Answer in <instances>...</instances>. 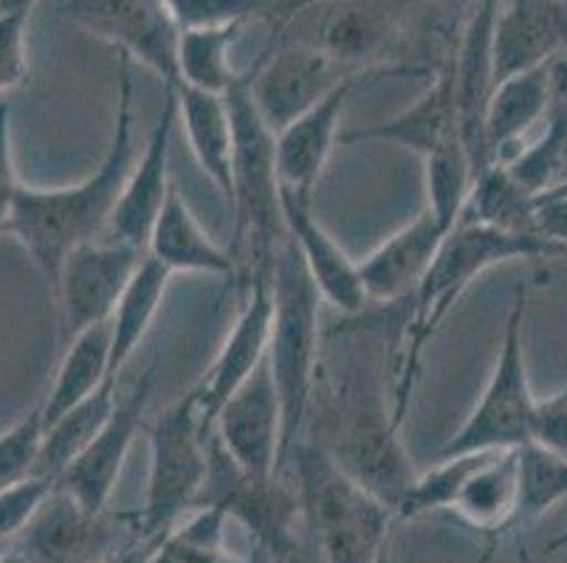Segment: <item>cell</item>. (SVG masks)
<instances>
[{
	"label": "cell",
	"instance_id": "cell-1",
	"mask_svg": "<svg viewBox=\"0 0 567 563\" xmlns=\"http://www.w3.org/2000/svg\"><path fill=\"white\" fill-rule=\"evenodd\" d=\"M131 62L127 54H118L116 116H113L111 142H107L100 167L71 186H56V189L20 186L7 234H12L29 251L34 268L49 288V296H54L60 271L76 248L107 234L113 209L136 164Z\"/></svg>",
	"mask_w": 567,
	"mask_h": 563
},
{
	"label": "cell",
	"instance_id": "cell-2",
	"mask_svg": "<svg viewBox=\"0 0 567 563\" xmlns=\"http://www.w3.org/2000/svg\"><path fill=\"white\" fill-rule=\"evenodd\" d=\"M545 257H567V248L543 234H517V231H503L483 223H457L446 234L424 282L406 302H401L406 304L404 319L390 347L393 415L399 426L410 411L426 344L435 338L441 324L461 302L463 293L472 288L474 279L503 262L545 260Z\"/></svg>",
	"mask_w": 567,
	"mask_h": 563
},
{
	"label": "cell",
	"instance_id": "cell-3",
	"mask_svg": "<svg viewBox=\"0 0 567 563\" xmlns=\"http://www.w3.org/2000/svg\"><path fill=\"white\" fill-rule=\"evenodd\" d=\"M271 288H275V322H271L266 361L282 406V477L293 448L302 442V431L311 415L319 380V341H322L319 330L322 296L288 234L277 248Z\"/></svg>",
	"mask_w": 567,
	"mask_h": 563
},
{
	"label": "cell",
	"instance_id": "cell-4",
	"mask_svg": "<svg viewBox=\"0 0 567 563\" xmlns=\"http://www.w3.org/2000/svg\"><path fill=\"white\" fill-rule=\"evenodd\" d=\"M328 397V440L319 446L350 479L395 513L417 471L401 446V426L395 423L393 409H386L375 372L353 364V372Z\"/></svg>",
	"mask_w": 567,
	"mask_h": 563
},
{
	"label": "cell",
	"instance_id": "cell-5",
	"mask_svg": "<svg viewBox=\"0 0 567 563\" xmlns=\"http://www.w3.org/2000/svg\"><path fill=\"white\" fill-rule=\"evenodd\" d=\"M288 465L297 473L302 513L317 535L322 561L384 563L393 508L350 479L319 442L302 440Z\"/></svg>",
	"mask_w": 567,
	"mask_h": 563
},
{
	"label": "cell",
	"instance_id": "cell-6",
	"mask_svg": "<svg viewBox=\"0 0 567 563\" xmlns=\"http://www.w3.org/2000/svg\"><path fill=\"white\" fill-rule=\"evenodd\" d=\"M235 133L231 178H235V246L231 257L240 262V251L249 248V273L275 271L277 248L286 240L280 209V175H277V133L260 116L251 96V69L224 96Z\"/></svg>",
	"mask_w": 567,
	"mask_h": 563
},
{
	"label": "cell",
	"instance_id": "cell-7",
	"mask_svg": "<svg viewBox=\"0 0 567 563\" xmlns=\"http://www.w3.org/2000/svg\"><path fill=\"white\" fill-rule=\"evenodd\" d=\"M209 440L213 428L200 415L198 389L169 403L153 423L147 434V490L142 510H136L142 535L162 539L198 508L209 477Z\"/></svg>",
	"mask_w": 567,
	"mask_h": 563
},
{
	"label": "cell",
	"instance_id": "cell-8",
	"mask_svg": "<svg viewBox=\"0 0 567 563\" xmlns=\"http://www.w3.org/2000/svg\"><path fill=\"white\" fill-rule=\"evenodd\" d=\"M528 304V285H517L486 389H483L481 400L466 417V423L443 442L435 459L457 457V453L508 451V448H523L525 442H530L536 397L528 380L523 338Z\"/></svg>",
	"mask_w": 567,
	"mask_h": 563
},
{
	"label": "cell",
	"instance_id": "cell-9",
	"mask_svg": "<svg viewBox=\"0 0 567 563\" xmlns=\"http://www.w3.org/2000/svg\"><path fill=\"white\" fill-rule=\"evenodd\" d=\"M69 23L91 38L111 43L162 80L164 87L182 85L178 40L182 25L164 0H65L60 7Z\"/></svg>",
	"mask_w": 567,
	"mask_h": 563
},
{
	"label": "cell",
	"instance_id": "cell-10",
	"mask_svg": "<svg viewBox=\"0 0 567 563\" xmlns=\"http://www.w3.org/2000/svg\"><path fill=\"white\" fill-rule=\"evenodd\" d=\"M142 539L136 513H87L54 484L14 550L29 563H100Z\"/></svg>",
	"mask_w": 567,
	"mask_h": 563
},
{
	"label": "cell",
	"instance_id": "cell-11",
	"mask_svg": "<svg viewBox=\"0 0 567 563\" xmlns=\"http://www.w3.org/2000/svg\"><path fill=\"white\" fill-rule=\"evenodd\" d=\"M142 260L144 251L113 237H100L76 248L65 260L51 296L60 310V347L87 327L111 322L113 310Z\"/></svg>",
	"mask_w": 567,
	"mask_h": 563
},
{
	"label": "cell",
	"instance_id": "cell-12",
	"mask_svg": "<svg viewBox=\"0 0 567 563\" xmlns=\"http://www.w3.org/2000/svg\"><path fill=\"white\" fill-rule=\"evenodd\" d=\"M430 69L417 65H379V69L355 71L348 74L324 100H319L311 111L293 118L277 133V175L280 186L297 195L313 198V189L319 184V175L331 161L333 147L342 138V118L348 111V102L359 87L373 85L381 76H401V74H426ZM432 74V71H430Z\"/></svg>",
	"mask_w": 567,
	"mask_h": 563
},
{
	"label": "cell",
	"instance_id": "cell-13",
	"mask_svg": "<svg viewBox=\"0 0 567 563\" xmlns=\"http://www.w3.org/2000/svg\"><path fill=\"white\" fill-rule=\"evenodd\" d=\"M348 74L355 71H344L322 45H277L271 38L251 65V96L268 127L280 133L324 100Z\"/></svg>",
	"mask_w": 567,
	"mask_h": 563
},
{
	"label": "cell",
	"instance_id": "cell-14",
	"mask_svg": "<svg viewBox=\"0 0 567 563\" xmlns=\"http://www.w3.org/2000/svg\"><path fill=\"white\" fill-rule=\"evenodd\" d=\"M153 384H156V366H147L131 395L116 403V409L107 417L102 431L56 479V488L65 490L87 513H105L111 504L113 490L125 471L138 428H142L147 406H151Z\"/></svg>",
	"mask_w": 567,
	"mask_h": 563
},
{
	"label": "cell",
	"instance_id": "cell-15",
	"mask_svg": "<svg viewBox=\"0 0 567 563\" xmlns=\"http://www.w3.org/2000/svg\"><path fill=\"white\" fill-rule=\"evenodd\" d=\"M275 273V271H271ZM271 273L255 271L244 282V304L231 324L229 335L220 344L213 366L204 375L198 389L200 415L209 428H215L220 406L235 395L246 380L260 369L268 355L271 341V322H275V288Z\"/></svg>",
	"mask_w": 567,
	"mask_h": 563
},
{
	"label": "cell",
	"instance_id": "cell-16",
	"mask_svg": "<svg viewBox=\"0 0 567 563\" xmlns=\"http://www.w3.org/2000/svg\"><path fill=\"white\" fill-rule=\"evenodd\" d=\"M213 431L246 477L257 482L280 477L282 406L268 361L220 406Z\"/></svg>",
	"mask_w": 567,
	"mask_h": 563
},
{
	"label": "cell",
	"instance_id": "cell-17",
	"mask_svg": "<svg viewBox=\"0 0 567 563\" xmlns=\"http://www.w3.org/2000/svg\"><path fill=\"white\" fill-rule=\"evenodd\" d=\"M178 124V93L175 87H164L162 113L153 124L151 138L144 144V153L133 164L131 175L125 180L122 198L113 209L107 237L127 246L138 248L147 254V240L158 220L164 200L169 195V149H173V133Z\"/></svg>",
	"mask_w": 567,
	"mask_h": 563
},
{
	"label": "cell",
	"instance_id": "cell-18",
	"mask_svg": "<svg viewBox=\"0 0 567 563\" xmlns=\"http://www.w3.org/2000/svg\"><path fill=\"white\" fill-rule=\"evenodd\" d=\"M313 198L297 195L280 186V209L288 240L293 242L308 277L313 279L322 302L333 304L344 316H359L370 302L364 291L359 262L337 242V237L324 229L313 215Z\"/></svg>",
	"mask_w": 567,
	"mask_h": 563
},
{
	"label": "cell",
	"instance_id": "cell-19",
	"mask_svg": "<svg viewBox=\"0 0 567 563\" xmlns=\"http://www.w3.org/2000/svg\"><path fill=\"white\" fill-rule=\"evenodd\" d=\"M452 229L437 220L430 209H421L410 223L386 237L362 262L364 291L370 302L401 304L417 291Z\"/></svg>",
	"mask_w": 567,
	"mask_h": 563
},
{
	"label": "cell",
	"instance_id": "cell-20",
	"mask_svg": "<svg viewBox=\"0 0 567 563\" xmlns=\"http://www.w3.org/2000/svg\"><path fill=\"white\" fill-rule=\"evenodd\" d=\"M567 45L565 0H499L494 23V85L554 60Z\"/></svg>",
	"mask_w": 567,
	"mask_h": 563
},
{
	"label": "cell",
	"instance_id": "cell-21",
	"mask_svg": "<svg viewBox=\"0 0 567 563\" xmlns=\"http://www.w3.org/2000/svg\"><path fill=\"white\" fill-rule=\"evenodd\" d=\"M457 138H461V124H457L455 80H452L450 60H446L435 71V80L430 82V87L410 107L384 118V122L370 124V127H355V131L342 133L339 144H344V147L364 142L395 144V147L412 149L421 158H426V155L437 153Z\"/></svg>",
	"mask_w": 567,
	"mask_h": 563
},
{
	"label": "cell",
	"instance_id": "cell-22",
	"mask_svg": "<svg viewBox=\"0 0 567 563\" xmlns=\"http://www.w3.org/2000/svg\"><path fill=\"white\" fill-rule=\"evenodd\" d=\"M514 508H517V448L508 451H483L477 465L461 484L450 513L466 526L477 530L486 541L483 557L488 563L497 552L499 541L508 539Z\"/></svg>",
	"mask_w": 567,
	"mask_h": 563
},
{
	"label": "cell",
	"instance_id": "cell-23",
	"mask_svg": "<svg viewBox=\"0 0 567 563\" xmlns=\"http://www.w3.org/2000/svg\"><path fill=\"white\" fill-rule=\"evenodd\" d=\"M554 111L550 62L497 82L486 111V144L494 164H508L525 147V136Z\"/></svg>",
	"mask_w": 567,
	"mask_h": 563
},
{
	"label": "cell",
	"instance_id": "cell-24",
	"mask_svg": "<svg viewBox=\"0 0 567 563\" xmlns=\"http://www.w3.org/2000/svg\"><path fill=\"white\" fill-rule=\"evenodd\" d=\"M147 254L173 273H213V277H237V262L231 251L220 248L206 234L198 217L184 200L178 184L169 186L158 220L147 240Z\"/></svg>",
	"mask_w": 567,
	"mask_h": 563
},
{
	"label": "cell",
	"instance_id": "cell-25",
	"mask_svg": "<svg viewBox=\"0 0 567 563\" xmlns=\"http://www.w3.org/2000/svg\"><path fill=\"white\" fill-rule=\"evenodd\" d=\"M175 93H178V124L187 133L195 161L231 209V200H235V178H231L235 133H231L226 100L218 93H206L187 85L175 87Z\"/></svg>",
	"mask_w": 567,
	"mask_h": 563
},
{
	"label": "cell",
	"instance_id": "cell-26",
	"mask_svg": "<svg viewBox=\"0 0 567 563\" xmlns=\"http://www.w3.org/2000/svg\"><path fill=\"white\" fill-rule=\"evenodd\" d=\"M399 31V12L384 0H348L328 14L322 25V49L344 71H368Z\"/></svg>",
	"mask_w": 567,
	"mask_h": 563
},
{
	"label": "cell",
	"instance_id": "cell-27",
	"mask_svg": "<svg viewBox=\"0 0 567 563\" xmlns=\"http://www.w3.org/2000/svg\"><path fill=\"white\" fill-rule=\"evenodd\" d=\"M111 375V322L87 327L63 347V358L56 366L51 389L45 395L43 420L45 428L56 423L65 411L80 406L85 397L94 395Z\"/></svg>",
	"mask_w": 567,
	"mask_h": 563
},
{
	"label": "cell",
	"instance_id": "cell-28",
	"mask_svg": "<svg viewBox=\"0 0 567 563\" xmlns=\"http://www.w3.org/2000/svg\"><path fill=\"white\" fill-rule=\"evenodd\" d=\"M173 271L153 260L151 254H144L142 265L136 268L133 279L127 282L125 293L118 299L116 310L111 316V375L118 378L122 369L131 364L133 353L138 350L147 333H151L153 322H156L158 310H162L164 296H167V285Z\"/></svg>",
	"mask_w": 567,
	"mask_h": 563
},
{
	"label": "cell",
	"instance_id": "cell-29",
	"mask_svg": "<svg viewBox=\"0 0 567 563\" xmlns=\"http://www.w3.org/2000/svg\"><path fill=\"white\" fill-rule=\"evenodd\" d=\"M536 209H539V198L519 186L505 164H492L474 178L457 223H483L503 231H517V234H539Z\"/></svg>",
	"mask_w": 567,
	"mask_h": 563
},
{
	"label": "cell",
	"instance_id": "cell-30",
	"mask_svg": "<svg viewBox=\"0 0 567 563\" xmlns=\"http://www.w3.org/2000/svg\"><path fill=\"white\" fill-rule=\"evenodd\" d=\"M116 389L118 378H107L100 389L91 397L74 406L71 411H65L56 423H51L45 428V442L43 451H40L38 462V477L51 479L56 482L60 473L80 457L87 448V442L94 440L96 434L102 431V426L107 423V417L116 409Z\"/></svg>",
	"mask_w": 567,
	"mask_h": 563
},
{
	"label": "cell",
	"instance_id": "cell-31",
	"mask_svg": "<svg viewBox=\"0 0 567 563\" xmlns=\"http://www.w3.org/2000/svg\"><path fill=\"white\" fill-rule=\"evenodd\" d=\"M244 29V23L182 29V40H178L182 85L226 96L229 87L240 80V71H235L231 65V49L240 40Z\"/></svg>",
	"mask_w": 567,
	"mask_h": 563
},
{
	"label": "cell",
	"instance_id": "cell-32",
	"mask_svg": "<svg viewBox=\"0 0 567 563\" xmlns=\"http://www.w3.org/2000/svg\"><path fill=\"white\" fill-rule=\"evenodd\" d=\"M567 499V459L545 451L536 442L517 448V508L508 535L523 533L550 508Z\"/></svg>",
	"mask_w": 567,
	"mask_h": 563
},
{
	"label": "cell",
	"instance_id": "cell-33",
	"mask_svg": "<svg viewBox=\"0 0 567 563\" xmlns=\"http://www.w3.org/2000/svg\"><path fill=\"white\" fill-rule=\"evenodd\" d=\"M229 515L215 504H200L173 526L147 563H251L226 546Z\"/></svg>",
	"mask_w": 567,
	"mask_h": 563
},
{
	"label": "cell",
	"instance_id": "cell-34",
	"mask_svg": "<svg viewBox=\"0 0 567 563\" xmlns=\"http://www.w3.org/2000/svg\"><path fill=\"white\" fill-rule=\"evenodd\" d=\"M424 184H426V209L441 220L446 229H455L463 215L468 192L474 186V164L466 144H446L437 153L424 158Z\"/></svg>",
	"mask_w": 567,
	"mask_h": 563
},
{
	"label": "cell",
	"instance_id": "cell-35",
	"mask_svg": "<svg viewBox=\"0 0 567 563\" xmlns=\"http://www.w3.org/2000/svg\"><path fill=\"white\" fill-rule=\"evenodd\" d=\"M182 29L229 25L268 20L275 29H286L302 14V0H164Z\"/></svg>",
	"mask_w": 567,
	"mask_h": 563
},
{
	"label": "cell",
	"instance_id": "cell-36",
	"mask_svg": "<svg viewBox=\"0 0 567 563\" xmlns=\"http://www.w3.org/2000/svg\"><path fill=\"white\" fill-rule=\"evenodd\" d=\"M477 459H481V453H457V457L435 459L430 471L417 473L412 488L406 490L404 502L395 510V519L406 521L430 513H450L457 490L466 482Z\"/></svg>",
	"mask_w": 567,
	"mask_h": 563
},
{
	"label": "cell",
	"instance_id": "cell-37",
	"mask_svg": "<svg viewBox=\"0 0 567 563\" xmlns=\"http://www.w3.org/2000/svg\"><path fill=\"white\" fill-rule=\"evenodd\" d=\"M45 442L43 406L25 411L7 431H0V490L38 477L40 451Z\"/></svg>",
	"mask_w": 567,
	"mask_h": 563
},
{
	"label": "cell",
	"instance_id": "cell-38",
	"mask_svg": "<svg viewBox=\"0 0 567 563\" xmlns=\"http://www.w3.org/2000/svg\"><path fill=\"white\" fill-rule=\"evenodd\" d=\"M29 18L32 12L0 14V93L23 85L29 76Z\"/></svg>",
	"mask_w": 567,
	"mask_h": 563
},
{
	"label": "cell",
	"instance_id": "cell-39",
	"mask_svg": "<svg viewBox=\"0 0 567 563\" xmlns=\"http://www.w3.org/2000/svg\"><path fill=\"white\" fill-rule=\"evenodd\" d=\"M530 442L567 459V380L548 397H536Z\"/></svg>",
	"mask_w": 567,
	"mask_h": 563
},
{
	"label": "cell",
	"instance_id": "cell-40",
	"mask_svg": "<svg viewBox=\"0 0 567 563\" xmlns=\"http://www.w3.org/2000/svg\"><path fill=\"white\" fill-rule=\"evenodd\" d=\"M18 169H14V144H12V105L0 102V231H7L12 220L14 204L20 195Z\"/></svg>",
	"mask_w": 567,
	"mask_h": 563
},
{
	"label": "cell",
	"instance_id": "cell-41",
	"mask_svg": "<svg viewBox=\"0 0 567 563\" xmlns=\"http://www.w3.org/2000/svg\"><path fill=\"white\" fill-rule=\"evenodd\" d=\"M536 229L543 237L567 248V192H550L539 198Z\"/></svg>",
	"mask_w": 567,
	"mask_h": 563
},
{
	"label": "cell",
	"instance_id": "cell-42",
	"mask_svg": "<svg viewBox=\"0 0 567 563\" xmlns=\"http://www.w3.org/2000/svg\"><path fill=\"white\" fill-rule=\"evenodd\" d=\"M548 124L556 136V153H559V189L556 192H567V107L554 105Z\"/></svg>",
	"mask_w": 567,
	"mask_h": 563
},
{
	"label": "cell",
	"instance_id": "cell-43",
	"mask_svg": "<svg viewBox=\"0 0 567 563\" xmlns=\"http://www.w3.org/2000/svg\"><path fill=\"white\" fill-rule=\"evenodd\" d=\"M162 539H147V535H142V539H136L133 544H127L125 550L113 552L111 557H105V561H100V563H147L151 561L153 550H156L158 541Z\"/></svg>",
	"mask_w": 567,
	"mask_h": 563
},
{
	"label": "cell",
	"instance_id": "cell-44",
	"mask_svg": "<svg viewBox=\"0 0 567 563\" xmlns=\"http://www.w3.org/2000/svg\"><path fill=\"white\" fill-rule=\"evenodd\" d=\"M550 91H554V105L567 107V45L550 60Z\"/></svg>",
	"mask_w": 567,
	"mask_h": 563
},
{
	"label": "cell",
	"instance_id": "cell-45",
	"mask_svg": "<svg viewBox=\"0 0 567 563\" xmlns=\"http://www.w3.org/2000/svg\"><path fill=\"white\" fill-rule=\"evenodd\" d=\"M38 0H0V14H14V12H32Z\"/></svg>",
	"mask_w": 567,
	"mask_h": 563
},
{
	"label": "cell",
	"instance_id": "cell-46",
	"mask_svg": "<svg viewBox=\"0 0 567 563\" xmlns=\"http://www.w3.org/2000/svg\"><path fill=\"white\" fill-rule=\"evenodd\" d=\"M561 550H567V530L561 535H556V539L545 546V555H556V552H561Z\"/></svg>",
	"mask_w": 567,
	"mask_h": 563
},
{
	"label": "cell",
	"instance_id": "cell-47",
	"mask_svg": "<svg viewBox=\"0 0 567 563\" xmlns=\"http://www.w3.org/2000/svg\"><path fill=\"white\" fill-rule=\"evenodd\" d=\"M0 563H29V561H25V557L20 555L18 550H12V552H9V555L3 557V561H0Z\"/></svg>",
	"mask_w": 567,
	"mask_h": 563
},
{
	"label": "cell",
	"instance_id": "cell-48",
	"mask_svg": "<svg viewBox=\"0 0 567 563\" xmlns=\"http://www.w3.org/2000/svg\"><path fill=\"white\" fill-rule=\"evenodd\" d=\"M12 550H14V544H9V541L0 539V561H3V557H7Z\"/></svg>",
	"mask_w": 567,
	"mask_h": 563
},
{
	"label": "cell",
	"instance_id": "cell-49",
	"mask_svg": "<svg viewBox=\"0 0 567 563\" xmlns=\"http://www.w3.org/2000/svg\"><path fill=\"white\" fill-rule=\"evenodd\" d=\"M317 3H328V0H302V12H308V9L317 7Z\"/></svg>",
	"mask_w": 567,
	"mask_h": 563
},
{
	"label": "cell",
	"instance_id": "cell-50",
	"mask_svg": "<svg viewBox=\"0 0 567 563\" xmlns=\"http://www.w3.org/2000/svg\"><path fill=\"white\" fill-rule=\"evenodd\" d=\"M565 3H567V0H565Z\"/></svg>",
	"mask_w": 567,
	"mask_h": 563
}]
</instances>
